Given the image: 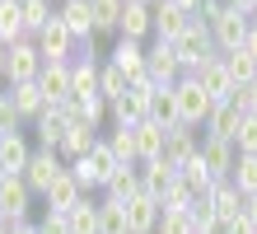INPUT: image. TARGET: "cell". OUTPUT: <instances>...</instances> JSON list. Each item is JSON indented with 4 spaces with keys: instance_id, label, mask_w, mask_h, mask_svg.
I'll return each mask as SVG.
<instances>
[{
    "instance_id": "cell-1",
    "label": "cell",
    "mask_w": 257,
    "mask_h": 234,
    "mask_svg": "<svg viewBox=\"0 0 257 234\" xmlns=\"http://www.w3.org/2000/svg\"><path fill=\"white\" fill-rule=\"evenodd\" d=\"M173 52H178V61H183V75H196L206 61H215V56H220V52H215V38H210V28H206L201 19H192V24H187V33L173 42Z\"/></svg>"
},
{
    "instance_id": "cell-2",
    "label": "cell",
    "mask_w": 257,
    "mask_h": 234,
    "mask_svg": "<svg viewBox=\"0 0 257 234\" xmlns=\"http://www.w3.org/2000/svg\"><path fill=\"white\" fill-rule=\"evenodd\" d=\"M173 99H178V122L183 127H206V117H210V94L192 80V75H183V80L173 85Z\"/></svg>"
},
{
    "instance_id": "cell-3",
    "label": "cell",
    "mask_w": 257,
    "mask_h": 234,
    "mask_svg": "<svg viewBox=\"0 0 257 234\" xmlns=\"http://www.w3.org/2000/svg\"><path fill=\"white\" fill-rule=\"evenodd\" d=\"M150 99H155V85L141 80V85H131L117 103H108V117H112V127H141V122L150 117Z\"/></svg>"
},
{
    "instance_id": "cell-4",
    "label": "cell",
    "mask_w": 257,
    "mask_h": 234,
    "mask_svg": "<svg viewBox=\"0 0 257 234\" xmlns=\"http://www.w3.org/2000/svg\"><path fill=\"white\" fill-rule=\"evenodd\" d=\"M145 70H150V85L155 89H169V85H178L183 80V61H178V52H173V42H150L145 47Z\"/></svg>"
},
{
    "instance_id": "cell-5",
    "label": "cell",
    "mask_w": 257,
    "mask_h": 234,
    "mask_svg": "<svg viewBox=\"0 0 257 234\" xmlns=\"http://www.w3.org/2000/svg\"><path fill=\"white\" fill-rule=\"evenodd\" d=\"M38 75H42V52H38V42H33V38L14 42V47H10V61H5V89H10V85H28V80H38Z\"/></svg>"
},
{
    "instance_id": "cell-6",
    "label": "cell",
    "mask_w": 257,
    "mask_h": 234,
    "mask_svg": "<svg viewBox=\"0 0 257 234\" xmlns=\"http://www.w3.org/2000/svg\"><path fill=\"white\" fill-rule=\"evenodd\" d=\"M248 28H252V19L248 14H238V10H229L224 5V14L215 24H210V38H215V52L224 56V52H238V47L248 42Z\"/></svg>"
},
{
    "instance_id": "cell-7",
    "label": "cell",
    "mask_w": 257,
    "mask_h": 234,
    "mask_svg": "<svg viewBox=\"0 0 257 234\" xmlns=\"http://www.w3.org/2000/svg\"><path fill=\"white\" fill-rule=\"evenodd\" d=\"M201 164L210 169V178H215V183H229V178H234V164H238V150H234V140L201 136Z\"/></svg>"
},
{
    "instance_id": "cell-8",
    "label": "cell",
    "mask_w": 257,
    "mask_h": 234,
    "mask_svg": "<svg viewBox=\"0 0 257 234\" xmlns=\"http://www.w3.org/2000/svg\"><path fill=\"white\" fill-rule=\"evenodd\" d=\"M61 174H66V160L56 150H33V160H28V169H24V183L33 187V197H42Z\"/></svg>"
},
{
    "instance_id": "cell-9",
    "label": "cell",
    "mask_w": 257,
    "mask_h": 234,
    "mask_svg": "<svg viewBox=\"0 0 257 234\" xmlns=\"http://www.w3.org/2000/svg\"><path fill=\"white\" fill-rule=\"evenodd\" d=\"M98 66H103V61L94 56V47H89L80 61H70V99H75V103L103 99V94H98Z\"/></svg>"
},
{
    "instance_id": "cell-10",
    "label": "cell",
    "mask_w": 257,
    "mask_h": 234,
    "mask_svg": "<svg viewBox=\"0 0 257 234\" xmlns=\"http://www.w3.org/2000/svg\"><path fill=\"white\" fill-rule=\"evenodd\" d=\"M196 85H201L206 94H210V103H229L234 94H238V85H234V75H229V66H224V56H215V61H206L201 70L192 75Z\"/></svg>"
},
{
    "instance_id": "cell-11",
    "label": "cell",
    "mask_w": 257,
    "mask_h": 234,
    "mask_svg": "<svg viewBox=\"0 0 257 234\" xmlns=\"http://www.w3.org/2000/svg\"><path fill=\"white\" fill-rule=\"evenodd\" d=\"M150 33H155V5H150V0H126L122 5V24H117V38L145 42Z\"/></svg>"
},
{
    "instance_id": "cell-12",
    "label": "cell",
    "mask_w": 257,
    "mask_h": 234,
    "mask_svg": "<svg viewBox=\"0 0 257 234\" xmlns=\"http://www.w3.org/2000/svg\"><path fill=\"white\" fill-rule=\"evenodd\" d=\"M38 89H42V99H47V108L70 103V61H47L42 75H38Z\"/></svg>"
},
{
    "instance_id": "cell-13",
    "label": "cell",
    "mask_w": 257,
    "mask_h": 234,
    "mask_svg": "<svg viewBox=\"0 0 257 234\" xmlns=\"http://www.w3.org/2000/svg\"><path fill=\"white\" fill-rule=\"evenodd\" d=\"M84 197H89V192H84L80 183H75V174H70V169H66V174L47 187V192H42V201H47V211H52V215H70Z\"/></svg>"
},
{
    "instance_id": "cell-14",
    "label": "cell",
    "mask_w": 257,
    "mask_h": 234,
    "mask_svg": "<svg viewBox=\"0 0 257 234\" xmlns=\"http://www.w3.org/2000/svg\"><path fill=\"white\" fill-rule=\"evenodd\" d=\"M56 19L70 28L75 42H94L98 28H94V10H89V0H61V10H56Z\"/></svg>"
},
{
    "instance_id": "cell-15",
    "label": "cell",
    "mask_w": 257,
    "mask_h": 234,
    "mask_svg": "<svg viewBox=\"0 0 257 234\" xmlns=\"http://www.w3.org/2000/svg\"><path fill=\"white\" fill-rule=\"evenodd\" d=\"M112 66L126 75L131 85H141V80H150V70H145V42H131V38H117V47H112Z\"/></svg>"
},
{
    "instance_id": "cell-16",
    "label": "cell",
    "mask_w": 257,
    "mask_h": 234,
    "mask_svg": "<svg viewBox=\"0 0 257 234\" xmlns=\"http://www.w3.org/2000/svg\"><path fill=\"white\" fill-rule=\"evenodd\" d=\"M33 42H38V52H42V66H47V61H70V52H75V38H70V28L61 19H52Z\"/></svg>"
},
{
    "instance_id": "cell-17",
    "label": "cell",
    "mask_w": 257,
    "mask_h": 234,
    "mask_svg": "<svg viewBox=\"0 0 257 234\" xmlns=\"http://www.w3.org/2000/svg\"><path fill=\"white\" fill-rule=\"evenodd\" d=\"M28 206H33V187L10 174L5 183H0V211H5L14 225H24V220H28Z\"/></svg>"
},
{
    "instance_id": "cell-18",
    "label": "cell",
    "mask_w": 257,
    "mask_h": 234,
    "mask_svg": "<svg viewBox=\"0 0 257 234\" xmlns=\"http://www.w3.org/2000/svg\"><path fill=\"white\" fill-rule=\"evenodd\" d=\"M187 24H192V14H187V10H178L173 0L155 5V38H159V42H178V38L187 33Z\"/></svg>"
},
{
    "instance_id": "cell-19",
    "label": "cell",
    "mask_w": 257,
    "mask_h": 234,
    "mask_svg": "<svg viewBox=\"0 0 257 234\" xmlns=\"http://www.w3.org/2000/svg\"><path fill=\"white\" fill-rule=\"evenodd\" d=\"M159 215H164V206H159L155 197H145V192L126 201V225H131V234H155L159 229Z\"/></svg>"
},
{
    "instance_id": "cell-20",
    "label": "cell",
    "mask_w": 257,
    "mask_h": 234,
    "mask_svg": "<svg viewBox=\"0 0 257 234\" xmlns=\"http://www.w3.org/2000/svg\"><path fill=\"white\" fill-rule=\"evenodd\" d=\"M178 183V169L169 164V160H150V164H141V192L145 197H155V201H164V192Z\"/></svg>"
},
{
    "instance_id": "cell-21",
    "label": "cell",
    "mask_w": 257,
    "mask_h": 234,
    "mask_svg": "<svg viewBox=\"0 0 257 234\" xmlns=\"http://www.w3.org/2000/svg\"><path fill=\"white\" fill-rule=\"evenodd\" d=\"M5 94H10V103H14V113H19L24 122H38L42 113H47V99H42V89H38V80H28V85H10Z\"/></svg>"
},
{
    "instance_id": "cell-22",
    "label": "cell",
    "mask_w": 257,
    "mask_h": 234,
    "mask_svg": "<svg viewBox=\"0 0 257 234\" xmlns=\"http://www.w3.org/2000/svg\"><path fill=\"white\" fill-rule=\"evenodd\" d=\"M196 150H201V140H196L192 127H169V136H164V160H169L173 169H183Z\"/></svg>"
},
{
    "instance_id": "cell-23",
    "label": "cell",
    "mask_w": 257,
    "mask_h": 234,
    "mask_svg": "<svg viewBox=\"0 0 257 234\" xmlns=\"http://www.w3.org/2000/svg\"><path fill=\"white\" fill-rule=\"evenodd\" d=\"M33 131H38V150H61V140H66V131H70V122H66L61 108H47V113L33 122Z\"/></svg>"
},
{
    "instance_id": "cell-24",
    "label": "cell",
    "mask_w": 257,
    "mask_h": 234,
    "mask_svg": "<svg viewBox=\"0 0 257 234\" xmlns=\"http://www.w3.org/2000/svg\"><path fill=\"white\" fill-rule=\"evenodd\" d=\"M238 122H243V108H238L234 99L229 103H215L206 117V136H220V140H234L238 136Z\"/></svg>"
},
{
    "instance_id": "cell-25",
    "label": "cell",
    "mask_w": 257,
    "mask_h": 234,
    "mask_svg": "<svg viewBox=\"0 0 257 234\" xmlns=\"http://www.w3.org/2000/svg\"><path fill=\"white\" fill-rule=\"evenodd\" d=\"M28 160H33V145L24 140V131H14V136H5V140H0V169H5V174L24 178Z\"/></svg>"
},
{
    "instance_id": "cell-26",
    "label": "cell",
    "mask_w": 257,
    "mask_h": 234,
    "mask_svg": "<svg viewBox=\"0 0 257 234\" xmlns=\"http://www.w3.org/2000/svg\"><path fill=\"white\" fill-rule=\"evenodd\" d=\"M98 140H103V136H98L94 127H84V122H70V131H66V140H61V150H56V154H61L66 164H70V160H84V154L94 150Z\"/></svg>"
},
{
    "instance_id": "cell-27",
    "label": "cell",
    "mask_w": 257,
    "mask_h": 234,
    "mask_svg": "<svg viewBox=\"0 0 257 234\" xmlns=\"http://www.w3.org/2000/svg\"><path fill=\"white\" fill-rule=\"evenodd\" d=\"M164 131L155 117H145L141 127H136V154H141V164H150V160H164Z\"/></svg>"
},
{
    "instance_id": "cell-28",
    "label": "cell",
    "mask_w": 257,
    "mask_h": 234,
    "mask_svg": "<svg viewBox=\"0 0 257 234\" xmlns=\"http://www.w3.org/2000/svg\"><path fill=\"white\" fill-rule=\"evenodd\" d=\"M103 192H108V201H122V206H126L131 197H141V164H122L117 178L103 187Z\"/></svg>"
},
{
    "instance_id": "cell-29",
    "label": "cell",
    "mask_w": 257,
    "mask_h": 234,
    "mask_svg": "<svg viewBox=\"0 0 257 234\" xmlns=\"http://www.w3.org/2000/svg\"><path fill=\"white\" fill-rule=\"evenodd\" d=\"M206 201L215 206V215H220V220H234V215H243V192H238L234 183H215Z\"/></svg>"
},
{
    "instance_id": "cell-30",
    "label": "cell",
    "mask_w": 257,
    "mask_h": 234,
    "mask_svg": "<svg viewBox=\"0 0 257 234\" xmlns=\"http://www.w3.org/2000/svg\"><path fill=\"white\" fill-rule=\"evenodd\" d=\"M24 10H19V0H0V42L14 47V42H24Z\"/></svg>"
},
{
    "instance_id": "cell-31",
    "label": "cell",
    "mask_w": 257,
    "mask_h": 234,
    "mask_svg": "<svg viewBox=\"0 0 257 234\" xmlns=\"http://www.w3.org/2000/svg\"><path fill=\"white\" fill-rule=\"evenodd\" d=\"M19 10H24V33H28V38H38L42 28L56 19L52 0H19Z\"/></svg>"
},
{
    "instance_id": "cell-32",
    "label": "cell",
    "mask_w": 257,
    "mask_h": 234,
    "mask_svg": "<svg viewBox=\"0 0 257 234\" xmlns=\"http://www.w3.org/2000/svg\"><path fill=\"white\" fill-rule=\"evenodd\" d=\"M150 117H155L164 131H169V127H183V122H178V99H173V85H169V89H155V99H150Z\"/></svg>"
},
{
    "instance_id": "cell-33",
    "label": "cell",
    "mask_w": 257,
    "mask_h": 234,
    "mask_svg": "<svg viewBox=\"0 0 257 234\" xmlns=\"http://www.w3.org/2000/svg\"><path fill=\"white\" fill-rule=\"evenodd\" d=\"M126 89H131V80L112 66V61H103V66H98V94H103V103H117Z\"/></svg>"
},
{
    "instance_id": "cell-34",
    "label": "cell",
    "mask_w": 257,
    "mask_h": 234,
    "mask_svg": "<svg viewBox=\"0 0 257 234\" xmlns=\"http://www.w3.org/2000/svg\"><path fill=\"white\" fill-rule=\"evenodd\" d=\"M98 234H131L126 206H122V201H108V197L98 201Z\"/></svg>"
},
{
    "instance_id": "cell-35",
    "label": "cell",
    "mask_w": 257,
    "mask_h": 234,
    "mask_svg": "<svg viewBox=\"0 0 257 234\" xmlns=\"http://www.w3.org/2000/svg\"><path fill=\"white\" fill-rule=\"evenodd\" d=\"M89 160H94V174H98V187H108L112 178H117V169H122V160L112 154V145L108 140H98L94 150H89Z\"/></svg>"
},
{
    "instance_id": "cell-36",
    "label": "cell",
    "mask_w": 257,
    "mask_h": 234,
    "mask_svg": "<svg viewBox=\"0 0 257 234\" xmlns=\"http://www.w3.org/2000/svg\"><path fill=\"white\" fill-rule=\"evenodd\" d=\"M122 5H126V0H89L98 33H117V24H122Z\"/></svg>"
},
{
    "instance_id": "cell-37",
    "label": "cell",
    "mask_w": 257,
    "mask_h": 234,
    "mask_svg": "<svg viewBox=\"0 0 257 234\" xmlns=\"http://www.w3.org/2000/svg\"><path fill=\"white\" fill-rule=\"evenodd\" d=\"M196 201H201V197H196V187H192L183 174H178V183L169 187V192H164V201H159V206H164V211H192Z\"/></svg>"
},
{
    "instance_id": "cell-38",
    "label": "cell",
    "mask_w": 257,
    "mask_h": 234,
    "mask_svg": "<svg viewBox=\"0 0 257 234\" xmlns=\"http://www.w3.org/2000/svg\"><path fill=\"white\" fill-rule=\"evenodd\" d=\"M66 220H70V234H98V201H80V206H75L70 215H66Z\"/></svg>"
},
{
    "instance_id": "cell-39",
    "label": "cell",
    "mask_w": 257,
    "mask_h": 234,
    "mask_svg": "<svg viewBox=\"0 0 257 234\" xmlns=\"http://www.w3.org/2000/svg\"><path fill=\"white\" fill-rule=\"evenodd\" d=\"M108 145H112V154L122 164H141V154H136V127H112Z\"/></svg>"
},
{
    "instance_id": "cell-40",
    "label": "cell",
    "mask_w": 257,
    "mask_h": 234,
    "mask_svg": "<svg viewBox=\"0 0 257 234\" xmlns=\"http://www.w3.org/2000/svg\"><path fill=\"white\" fill-rule=\"evenodd\" d=\"M224 66H229V75H234V85H252L257 80V61L238 47V52H224Z\"/></svg>"
},
{
    "instance_id": "cell-41",
    "label": "cell",
    "mask_w": 257,
    "mask_h": 234,
    "mask_svg": "<svg viewBox=\"0 0 257 234\" xmlns=\"http://www.w3.org/2000/svg\"><path fill=\"white\" fill-rule=\"evenodd\" d=\"M243 197L257 192V154H238V164H234V178H229Z\"/></svg>"
},
{
    "instance_id": "cell-42",
    "label": "cell",
    "mask_w": 257,
    "mask_h": 234,
    "mask_svg": "<svg viewBox=\"0 0 257 234\" xmlns=\"http://www.w3.org/2000/svg\"><path fill=\"white\" fill-rule=\"evenodd\" d=\"M192 229L196 234H224V220L215 215L210 201H196V206H192Z\"/></svg>"
},
{
    "instance_id": "cell-43",
    "label": "cell",
    "mask_w": 257,
    "mask_h": 234,
    "mask_svg": "<svg viewBox=\"0 0 257 234\" xmlns=\"http://www.w3.org/2000/svg\"><path fill=\"white\" fill-rule=\"evenodd\" d=\"M155 234H196L192 229V211H164Z\"/></svg>"
},
{
    "instance_id": "cell-44",
    "label": "cell",
    "mask_w": 257,
    "mask_h": 234,
    "mask_svg": "<svg viewBox=\"0 0 257 234\" xmlns=\"http://www.w3.org/2000/svg\"><path fill=\"white\" fill-rule=\"evenodd\" d=\"M234 150H238V154H257V117H243V122H238Z\"/></svg>"
},
{
    "instance_id": "cell-45",
    "label": "cell",
    "mask_w": 257,
    "mask_h": 234,
    "mask_svg": "<svg viewBox=\"0 0 257 234\" xmlns=\"http://www.w3.org/2000/svg\"><path fill=\"white\" fill-rule=\"evenodd\" d=\"M66 169L75 174V183H80L84 192H94V187H98V174H94V160H89V154H84V160H70Z\"/></svg>"
},
{
    "instance_id": "cell-46",
    "label": "cell",
    "mask_w": 257,
    "mask_h": 234,
    "mask_svg": "<svg viewBox=\"0 0 257 234\" xmlns=\"http://www.w3.org/2000/svg\"><path fill=\"white\" fill-rule=\"evenodd\" d=\"M234 103L243 108V117H257V80H252V85H238V94H234Z\"/></svg>"
},
{
    "instance_id": "cell-47",
    "label": "cell",
    "mask_w": 257,
    "mask_h": 234,
    "mask_svg": "<svg viewBox=\"0 0 257 234\" xmlns=\"http://www.w3.org/2000/svg\"><path fill=\"white\" fill-rule=\"evenodd\" d=\"M19 113H14V103H10V94H5V99H0V131H5V136H14V131H19Z\"/></svg>"
},
{
    "instance_id": "cell-48",
    "label": "cell",
    "mask_w": 257,
    "mask_h": 234,
    "mask_svg": "<svg viewBox=\"0 0 257 234\" xmlns=\"http://www.w3.org/2000/svg\"><path fill=\"white\" fill-rule=\"evenodd\" d=\"M38 234H70V220H66V215H42V225H38Z\"/></svg>"
},
{
    "instance_id": "cell-49",
    "label": "cell",
    "mask_w": 257,
    "mask_h": 234,
    "mask_svg": "<svg viewBox=\"0 0 257 234\" xmlns=\"http://www.w3.org/2000/svg\"><path fill=\"white\" fill-rule=\"evenodd\" d=\"M220 14H224V0H201V10H196V19H201V24L210 28V24L220 19Z\"/></svg>"
},
{
    "instance_id": "cell-50",
    "label": "cell",
    "mask_w": 257,
    "mask_h": 234,
    "mask_svg": "<svg viewBox=\"0 0 257 234\" xmlns=\"http://www.w3.org/2000/svg\"><path fill=\"white\" fill-rule=\"evenodd\" d=\"M224 234H257V225L248 215H234V220H224Z\"/></svg>"
},
{
    "instance_id": "cell-51",
    "label": "cell",
    "mask_w": 257,
    "mask_h": 234,
    "mask_svg": "<svg viewBox=\"0 0 257 234\" xmlns=\"http://www.w3.org/2000/svg\"><path fill=\"white\" fill-rule=\"evenodd\" d=\"M243 52L257 61V19H252V28H248V42H243Z\"/></svg>"
},
{
    "instance_id": "cell-52",
    "label": "cell",
    "mask_w": 257,
    "mask_h": 234,
    "mask_svg": "<svg viewBox=\"0 0 257 234\" xmlns=\"http://www.w3.org/2000/svg\"><path fill=\"white\" fill-rule=\"evenodd\" d=\"M243 215H248V220L257 225V192H252V197H243Z\"/></svg>"
},
{
    "instance_id": "cell-53",
    "label": "cell",
    "mask_w": 257,
    "mask_h": 234,
    "mask_svg": "<svg viewBox=\"0 0 257 234\" xmlns=\"http://www.w3.org/2000/svg\"><path fill=\"white\" fill-rule=\"evenodd\" d=\"M0 234H14V220H10L5 211H0Z\"/></svg>"
},
{
    "instance_id": "cell-54",
    "label": "cell",
    "mask_w": 257,
    "mask_h": 234,
    "mask_svg": "<svg viewBox=\"0 0 257 234\" xmlns=\"http://www.w3.org/2000/svg\"><path fill=\"white\" fill-rule=\"evenodd\" d=\"M5 61H10V47L0 42V80H5Z\"/></svg>"
},
{
    "instance_id": "cell-55",
    "label": "cell",
    "mask_w": 257,
    "mask_h": 234,
    "mask_svg": "<svg viewBox=\"0 0 257 234\" xmlns=\"http://www.w3.org/2000/svg\"><path fill=\"white\" fill-rule=\"evenodd\" d=\"M14 234H38V225H28V220H24V225H14Z\"/></svg>"
},
{
    "instance_id": "cell-56",
    "label": "cell",
    "mask_w": 257,
    "mask_h": 234,
    "mask_svg": "<svg viewBox=\"0 0 257 234\" xmlns=\"http://www.w3.org/2000/svg\"><path fill=\"white\" fill-rule=\"evenodd\" d=\"M5 178H10V174H5V169H0V183H5Z\"/></svg>"
},
{
    "instance_id": "cell-57",
    "label": "cell",
    "mask_w": 257,
    "mask_h": 234,
    "mask_svg": "<svg viewBox=\"0 0 257 234\" xmlns=\"http://www.w3.org/2000/svg\"><path fill=\"white\" fill-rule=\"evenodd\" d=\"M150 5H164V0H150Z\"/></svg>"
},
{
    "instance_id": "cell-58",
    "label": "cell",
    "mask_w": 257,
    "mask_h": 234,
    "mask_svg": "<svg viewBox=\"0 0 257 234\" xmlns=\"http://www.w3.org/2000/svg\"><path fill=\"white\" fill-rule=\"evenodd\" d=\"M0 140H5V131H0Z\"/></svg>"
}]
</instances>
